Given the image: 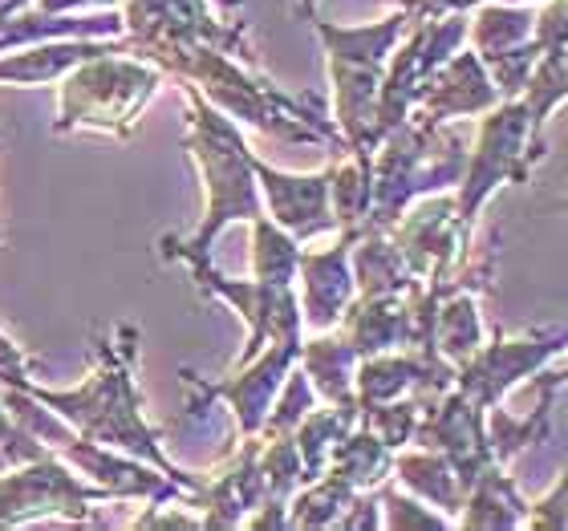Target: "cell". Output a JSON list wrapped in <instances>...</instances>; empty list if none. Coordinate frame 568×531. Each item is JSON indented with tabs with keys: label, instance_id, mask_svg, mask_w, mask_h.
Returning <instances> with one entry per match:
<instances>
[{
	"label": "cell",
	"instance_id": "8992f818",
	"mask_svg": "<svg viewBox=\"0 0 568 531\" xmlns=\"http://www.w3.org/2000/svg\"><path fill=\"white\" fill-rule=\"evenodd\" d=\"M536 33V17L528 9H484L479 12V24H475V45L484 58H499L508 49L524 45L528 37Z\"/></svg>",
	"mask_w": 568,
	"mask_h": 531
},
{
	"label": "cell",
	"instance_id": "7a4b0ae2",
	"mask_svg": "<svg viewBox=\"0 0 568 531\" xmlns=\"http://www.w3.org/2000/svg\"><path fill=\"white\" fill-rule=\"evenodd\" d=\"M524 139H528V110L524 102H511L499 114L484 122L479 131V151L471 159V175H467V191H463V219H471V212L484 203V195L496 187L499 178H528L532 159H524ZM532 151V139H528Z\"/></svg>",
	"mask_w": 568,
	"mask_h": 531
},
{
	"label": "cell",
	"instance_id": "5b68a950",
	"mask_svg": "<svg viewBox=\"0 0 568 531\" xmlns=\"http://www.w3.org/2000/svg\"><path fill=\"white\" fill-rule=\"evenodd\" d=\"M308 264V320L313 325H329L349 293V276L342 268V252L329 256H313Z\"/></svg>",
	"mask_w": 568,
	"mask_h": 531
},
{
	"label": "cell",
	"instance_id": "277c9868",
	"mask_svg": "<svg viewBox=\"0 0 568 531\" xmlns=\"http://www.w3.org/2000/svg\"><path fill=\"white\" fill-rule=\"evenodd\" d=\"M491 102H496V90L484 78L479 61L459 58L447 65L443 82L435 85V102H426V106L435 110V119H443V114H459V110H484Z\"/></svg>",
	"mask_w": 568,
	"mask_h": 531
},
{
	"label": "cell",
	"instance_id": "ba28073f",
	"mask_svg": "<svg viewBox=\"0 0 568 531\" xmlns=\"http://www.w3.org/2000/svg\"><path fill=\"white\" fill-rule=\"evenodd\" d=\"M568 381V366H560L557 374H545V378H540V386H552V390H557V386H565Z\"/></svg>",
	"mask_w": 568,
	"mask_h": 531
},
{
	"label": "cell",
	"instance_id": "3957f363",
	"mask_svg": "<svg viewBox=\"0 0 568 531\" xmlns=\"http://www.w3.org/2000/svg\"><path fill=\"white\" fill-rule=\"evenodd\" d=\"M475 496L471 511H467V528H516V523L528 520V503L520 499L516 483L508 474H499L496 467H484L475 474Z\"/></svg>",
	"mask_w": 568,
	"mask_h": 531
},
{
	"label": "cell",
	"instance_id": "52a82bcc",
	"mask_svg": "<svg viewBox=\"0 0 568 531\" xmlns=\"http://www.w3.org/2000/svg\"><path fill=\"white\" fill-rule=\"evenodd\" d=\"M443 349L450 357H471L479 349V317L467 296L443 313Z\"/></svg>",
	"mask_w": 568,
	"mask_h": 531
},
{
	"label": "cell",
	"instance_id": "6da1fadb",
	"mask_svg": "<svg viewBox=\"0 0 568 531\" xmlns=\"http://www.w3.org/2000/svg\"><path fill=\"white\" fill-rule=\"evenodd\" d=\"M565 345H568V325L548 333H532V337H520V341H499V345H487V349H475L467 369H463V394L479 410H491L516 381L536 374V369H545V361H552Z\"/></svg>",
	"mask_w": 568,
	"mask_h": 531
}]
</instances>
